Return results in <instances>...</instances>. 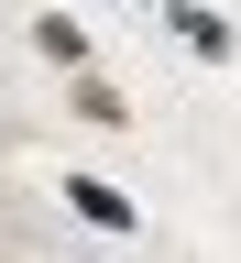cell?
Instances as JSON below:
<instances>
[{
    "mask_svg": "<svg viewBox=\"0 0 241 263\" xmlns=\"http://www.w3.org/2000/svg\"><path fill=\"white\" fill-rule=\"evenodd\" d=\"M66 110L99 121V132H132V88H121V77H99V66H77V77H66Z\"/></svg>",
    "mask_w": 241,
    "mask_h": 263,
    "instance_id": "3",
    "label": "cell"
},
{
    "mask_svg": "<svg viewBox=\"0 0 241 263\" xmlns=\"http://www.w3.org/2000/svg\"><path fill=\"white\" fill-rule=\"evenodd\" d=\"M33 55L66 66V77H77V66H99V44H88V22H77V11H33Z\"/></svg>",
    "mask_w": 241,
    "mask_h": 263,
    "instance_id": "4",
    "label": "cell"
},
{
    "mask_svg": "<svg viewBox=\"0 0 241 263\" xmlns=\"http://www.w3.org/2000/svg\"><path fill=\"white\" fill-rule=\"evenodd\" d=\"M66 209H77L88 230H110V241H132V230H143V209H132V186H121V176H88V164L66 176Z\"/></svg>",
    "mask_w": 241,
    "mask_h": 263,
    "instance_id": "2",
    "label": "cell"
},
{
    "mask_svg": "<svg viewBox=\"0 0 241 263\" xmlns=\"http://www.w3.org/2000/svg\"><path fill=\"white\" fill-rule=\"evenodd\" d=\"M154 11H164V33H176L197 66H241V22L230 11H209V0H154Z\"/></svg>",
    "mask_w": 241,
    "mask_h": 263,
    "instance_id": "1",
    "label": "cell"
},
{
    "mask_svg": "<svg viewBox=\"0 0 241 263\" xmlns=\"http://www.w3.org/2000/svg\"><path fill=\"white\" fill-rule=\"evenodd\" d=\"M143 11H154V0H143Z\"/></svg>",
    "mask_w": 241,
    "mask_h": 263,
    "instance_id": "5",
    "label": "cell"
}]
</instances>
